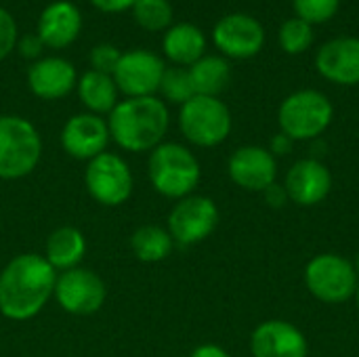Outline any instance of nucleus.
Instances as JSON below:
<instances>
[{
    "label": "nucleus",
    "mask_w": 359,
    "mask_h": 357,
    "mask_svg": "<svg viewBox=\"0 0 359 357\" xmlns=\"http://www.w3.org/2000/svg\"><path fill=\"white\" fill-rule=\"evenodd\" d=\"M57 271L42 255L13 257L0 271V314L11 322L36 318L55 295Z\"/></svg>",
    "instance_id": "nucleus-1"
},
{
    "label": "nucleus",
    "mask_w": 359,
    "mask_h": 357,
    "mask_svg": "<svg viewBox=\"0 0 359 357\" xmlns=\"http://www.w3.org/2000/svg\"><path fill=\"white\" fill-rule=\"evenodd\" d=\"M111 141L130 154H145L164 143L170 126L168 105L160 97H126L107 116Z\"/></svg>",
    "instance_id": "nucleus-2"
},
{
    "label": "nucleus",
    "mask_w": 359,
    "mask_h": 357,
    "mask_svg": "<svg viewBox=\"0 0 359 357\" xmlns=\"http://www.w3.org/2000/svg\"><path fill=\"white\" fill-rule=\"evenodd\" d=\"M147 177L151 187L170 200L187 198L202 181V166L196 154L177 141H164L149 151Z\"/></svg>",
    "instance_id": "nucleus-3"
},
{
    "label": "nucleus",
    "mask_w": 359,
    "mask_h": 357,
    "mask_svg": "<svg viewBox=\"0 0 359 357\" xmlns=\"http://www.w3.org/2000/svg\"><path fill=\"white\" fill-rule=\"evenodd\" d=\"M42 158L38 128L21 116H0V179L17 181L32 175Z\"/></svg>",
    "instance_id": "nucleus-4"
},
{
    "label": "nucleus",
    "mask_w": 359,
    "mask_h": 357,
    "mask_svg": "<svg viewBox=\"0 0 359 357\" xmlns=\"http://www.w3.org/2000/svg\"><path fill=\"white\" fill-rule=\"evenodd\" d=\"M334 107L332 101L313 88L290 93L278 109L280 133L297 141H313L322 137L332 124Z\"/></svg>",
    "instance_id": "nucleus-5"
},
{
    "label": "nucleus",
    "mask_w": 359,
    "mask_h": 357,
    "mask_svg": "<svg viewBox=\"0 0 359 357\" xmlns=\"http://www.w3.org/2000/svg\"><path fill=\"white\" fill-rule=\"evenodd\" d=\"M177 120L185 141L204 149L225 143L233 128L231 112L221 97L194 95L179 107Z\"/></svg>",
    "instance_id": "nucleus-6"
},
{
    "label": "nucleus",
    "mask_w": 359,
    "mask_h": 357,
    "mask_svg": "<svg viewBox=\"0 0 359 357\" xmlns=\"http://www.w3.org/2000/svg\"><path fill=\"white\" fill-rule=\"evenodd\" d=\"M309 295L326 305H341L353 299L359 284V276L353 261L339 252L316 255L303 271Z\"/></svg>",
    "instance_id": "nucleus-7"
},
{
    "label": "nucleus",
    "mask_w": 359,
    "mask_h": 357,
    "mask_svg": "<svg viewBox=\"0 0 359 357\" xmlns=\"http://www.w3.org/2000/svg\"><path fill=\"white\" fill-rule=\"evenodd\" d=\"M84 187L97 204L105 208H116L130 200L135 191V177L122 156L103 151L86 162Z\"/></svg>",
    "instance_id": "nucleus-8"
},
{
    "label": "nucleus",
    "mask_w": 359,
    "mask_h": 357,
    "mask_svg": "<svg viewBox=\"0 0 359 357\" xmlns=\"http://www.w3.org/2000/svg\"><path fill=\"white\" fill-rule=\"evenodd\" d=\"M221 213L212 198L191 194L177 200L168 213V234L179 246H194L208 240L219 227Z\"/></svg>",
    "instance_id": "nucleus-9"
},
{
    "label": "nucleus",
    "mask_w": 359,
    "mask_h": 357,
    "mask_svg": "<svg viewBox=\"0 0 359 357\" xmlns=\"http://www.w3.org/2000/svg\"><path fill=\"white\" fill-rule=\"evenodd\" d=\"M107 297L105 282L93 269L74 267L61 271L55 282L53 299L59 307L72 316H93L97 314Z\"/></svg>",
    "instance_id": "nucleus-10"
},
{
    "label": "nucleus",
    "mask_w": 359,
    "mask_h": 357,
    "mask_svg": "<svg viewBox=\"0 0 359 357\" xmlns=\"http://www.w3.org/2000/svg\"><path fill=\"white\" fill-rule=\"evenodd\" d=\"M166 63L160 55L135 48L122 53L111 78L124 97H154L160 90Z\"/></svg>",
    "instance_id": "nucleus-11"
},
{
    "label": "nucleus",
    "mask_w": 359,
    "mask_h": 357,
    "mask_svg": "<svg viewBox=\"0 0 359 357\" xmlns=\"http://www.w3.org/2000/svg\"><path fill=\"white\" fill-rule=\"evenodd\" d=\"M212 42L225 59H250L265 46V27L246 13H231L212 27Z\"/></svg>",
    "instance_id": "nucleus-12"
},
{
    "label": "nucleus",
    "mask_w": 359,
    "mask_h": 357,
    "mask_svg": "<svg viewBox=\"0 0 359 357\" xmlns=\"http://www.w3.org/2000/svg\"><path fill=\"white\" fill-rule=\"evenodd\" d=\"M63 151L80 162H90L99 154L107 151V143L111 141L109 137V126L103 116L97 114H76L72 116L59 135Z\"/></svg>",
    "instance_id": "nucleus-13"
},
{
    "label": "nucleus",
    "mask_w": 359,
    "mask_h": 357,
    "mask_svg": "<svg viewBox=\"0 0 359 357\" xmlns=\"http://www.w3.org/2000/svg\"><path fill=\"white\" fill-rule=\"evenodd\" d=\"M227 175L244 191L263 194L278 181V158L267 147L244 145L229 156Z\"/></svg>",
    "instance_id": "nucleus-14"
},
{
    "label": "nucleus",
    "mask_w": 359,
    "mask_h": 357,
    "mask_svg": "<svg viewBox=\"0 0 359 357\" xmlns=\"http://www.w3.org/2000/svg\"><path fill=\"white\" fill-rule=\"evenodd\" d=\"M282 185L292 204L301 208H311L322 204L330 196L332 173L320 158H303L288 168Z\"/></svg>",
    "instance_id": "nucleus-15"
},
{
    "label": "nucleus",
    "mask_w": 359,
    "mask_h": 357,
    "mask_svg": "<svg viewBox=\"0 0 359 357\" xmlns=\"http://www.w3.org/2000/svg\"><path fill=\"white\" fill-rule=\"evenodd\" d=\"M252 357H307L305 332L288 320H265L250 335Z\"/></svg>",
    "instance_id": "nucleus-16"
},
{
    "label": "nucleus",
    "mask_w": 359,
    "mask_h": 357,
    "mask_svg": "<svg viewBox=\"0 0 359 357\" xmlns=\"http://www.w3.org/2000/svg\"><path fill=\"white\" fill-rule=\"evenodd\" d=\"M78 72L63 57H40L27 67V88L42 101H59L76 90Z\"/></svg>",
    "instance_id": "nucleus-17"
},
{
    "label": "nucleus",
    "mask_w": 359,
    "mask_h": 357,
    "mask_svg": "<svg viewBox=\"0 0 359 357\" xmlns=\"http://www.w3.org/2000/svg\"><path fill=\"white\" fill-rule=\"evenodd\" d=\"M316 67L332 84H359V38L341 36L322 44L316 55Z\"/></svg>",
    "instance_id": "nucleus-18"
},
{
    "label": "nucleus",
    "mask_w": 359,
    "mask_h": 357,
    "mask_svg": "<svg viewBox=\"0 0 359 357\" xmlns=\"http://www.w3.org/2000/svg\"><path fill=\"white\" fill-rule=\"evenodd\" d=\"M82 32V13L69 0H55L44 6L38 19V38L44 46L61 50L78 40Z\"/></svg>",
    "instance_id": "nucleus-19"
},
{
    "label": "nucleus",
    "mask_w": 359,
    "mask_h": 357,
    "mask_svg": "<svg viewBox=\"0 0 359 357\" xmlns=\"http://www.w3.org/2000/svg\"><path fill=\"white\" fill-rule=\"evenodd\" d=\"M162 50L168 61H172L177 67H189L206 53V36L204 32L189 21L172 23L164 32Z\"/></svg>",
    "instance_id": "nucleus-20"
},
{
    "label": "nucleus",
    "mask_w": 359,
    "mask_h": 357,
    "mask_svg": "<svg viewBox=\"0 0 359 357\" xmlns=\"http://www.w3.org/2000/svg\"><path fill=\"white\" fill-rule=\"evenodd\" d=\"M86 255V238L78 227L63 225L57 227L44 244V259L50 263L55 271H67L80 267Z\"/></svg>",
    "instance_id": "nucleus-21"
},
{
    "label": "nucleus",
    "mask_w": 359,
    "mask_h": 357,
    "mask_svg": "<svg viewBox=\"0 0 359 357\" xmlns=\"http://www.w3.org/2000/svg\"><path fill=\"white\" fill-rule=\"evenodd\" d=\"M76 93L80 103L88 109V114H97L103 116L118 105V86L114 82V78L109 74H101L95 69L84 72L82 76H78V84H76Z\"/></svg>",
    "instance_id": "nucleus-22"
},
{
    "label": "nucleus",
    "mask_w": 359,
    "mask_h": 357,
    "mask_svg": "<svg viewBox=\"0 0 359 357\" xmlns=\"http://www.w3.org/2000/svg\"><path fill=\"white\" fill-rule=\"evenodd\" d=\"M196 95L219 97L231 82V65L221 55H204L187 67Z\"/></svg>",
    "instance_id": "nucleus-23"
},
{
    "label": "nucleus",
    "mask_w": 359,
    "mask_h": 357,
    "mask_svg": "<svg viewBox=\"0 0 359 357\" xmlns=\"http://www.w3.org/2000/svg\"><path fill=\"white\" fill-rule=\"evenodd\" d=\"M175 240L166 227L160 225H141L130 236V248L141 263H160L172 252Z\"/></svg>",
    "instance_id": "nucleus-24"
},
{
    "label": "nucleus",
    "mask_w": 359,
    "mask_h": 357,
    "mask_svg": "<svg viewBox=\"0 0 359 357\" xmlns=\"http://www.w3.org/2000/svg\"><path fill=\"white\" fill-rule=\"evenodd\" d=\"M130 11L145 32H166L172 25V4L168 0H137Z\"/></svg>",
    "instance_id": "nucleus-25"
},
{
    "label": "nucleus",
    "mask_w": 359,
    "mask_h": 357,
    "mask_svg": "<svg viewBox=\"0 0 359 357\" xmlns=\"http://www.w3.org/2000/svg\"><path fill=\"white\" fill-rule=\"evenodd\" d=\"M162 95V101L166 103H177V105H183L187 103L196 93H194V86H191V78H189V72L187 67H166L164 76H162V82H160V90Z\"/></svg>",
    "instance_id": "nucleus-26"
},
{
    "label": "nucleus",
    "mask_w": 359,
    "mask_h": 357,
    "mask_svg": "<svg viewBox=\"0 0 359 357\" xmlns=\"http://www.w3.org/2000/svg\"><path fill=\"white\" fill-rule=\"evenodd\" d=\"M313 42V25L292 17L288 21L282 23L280 27V46L288 53V55H301L305 53Z\"/></svg>",
    "instance_id": "nucleus-27"
},
{
    "label": "nucleus",
    "mask_w": 359,
    "mask_h": 357,
    "mask_svg": "<svg viewBox=\"0 0 359 357\" xmlns=\"http://www.w3.org/2000/svg\"><path fill=\"white\" fill-rule=\"evenodd\" d=\"M297 17L316 25L332 19L341 6V0H292Z\"/></svg>",
    "instance_id": "nucleus-28"
},
{
    "label": "nucleus",
    "mask_w": 359,
    "mask_h": 357,
    "mask_svg": "<svg viewBox=\"0 0 359 357\" xmlns=\"http://www.w3.org/2000/svg\"><path fill=\"white\" fill-rule=\"evenodd\" d=\"M120 57H122V53L114 44L101 42V44L93 46V50H90V69L111 76L118 61H120Z\"/></svg>",
    "instance_id": "nucleus-29"
},
{
    "label": "nucleus",
    "mask_w": 359,
    "mask_h": 357,
    "mask_svg": "<svg viewBox=\"0 0 359 357\" xmlns=\"http://www.w3.org/2000/svg\"><path fill=\"white\" fill-rule=\"evenodd\" d=\"M17 21L4 6H0V61L6 59L17 48Z\"/></svg>",
    "instance_id": "nucleus-30"
},
{
    "label": "nucleus",
    "mask_w": 359,
    "mask_h": 357,
    "mask_svg": "<svg viewBox=\"0 0 359 357\" xmlns=\"http://www.w3.org/2000/svg\"><path fill=\"white\" fill-rule=\"evenodd\" d=\"M42 48H44V44H42V40L38 38V34H27V36H21V38H19V42H17V50L21 53V57L29 59L32 63L40 59V55H42Z\"/></svg>",
    "instance_id": "nucleus-31"
},
{
    "label": "nucleus",
    "mask_w": 359,
    "mask_h": 357,
    "mask_svg": "<svg viewBox=\"0 0 359 357\" xmlns=\"http://www.w3.org/2000/svg\"><path fill=\"white\" fill-rule=\"evenodd\" d=\"M263 196H265V202L271 206V208H284L290 200H288V194H286V189H284V185L282 183H273V185H269L265 191H263Z\"/></svg>",
    "instance_id": "nucleus-32"
},
{
    "label": "nucleus",
    "mask_w": 359,
    "mask_h": 357,
    "mask_svg": "<svg viewBox=\"0 0 359 357\" xmlns=\"http://www.w3.org/2000/svg\"><path fill=\"white\" fill-rule=\"evenodd\" d=\"M95 8H99L101 13H124V11H130L135 6L137 0H88Z\"/></svg>",
    "instance_id": "nucleus-33"
},
{
    "label": "nucleus",
    "mask_w": 359,
    "mask_h": 357,
    "mask_svg": "<svg viewBox=\"0 0 359 357\" xmlns=\"http://www.w3.org/2000/svg\"><path fill=\"white\" fill-rule=\"evenodd\" d=\"M292 145H294V141H292L290 137H286L284 133H278V135L271 137V143H269L267 149H269L276 158H282V156H288V154L292 151Z\"/></svg>",
    "instance_id": "nucleus-34"
},
{
    "label": "nucleus",
    "mask_w": 359,
    "mask_h": 357,
    "mask_svg": "<svg viewBox=\"0 0 359 357\" xmlns=\"http://www.w3.org/2000/svg\"><path fill=\"white\" fill-rule=\"evenodd\" d=\"M189 357H231L227 349H223L221 345H215V343H204V345H198Z\"/></svg>",
    "instance_id": "nucleus-35"
},
{
    "label": "nucleus",
    "mask_w": 359,
    "mask_h": 357,
    "mask_svg": "<svg viewBox=\"0 0 359 357\" xmlns=\"http://www.w3.org/2000/svg\"><path fill=\"white\" fill-rule=\"evenodd\" d=\"M353 299H355V305H358V311H359V284H358V288H355V295H353Z\"/></svg>",
    "instance_id": "nucleus-36"
},
{
    "label": "nucleus",
    "mask_w": 359,
    "mask_h": 357,
    "mask_svg": "<svg viewBox=\"0 0 359 357\" xmlns=\"http://www.w3.org/2000/svg\"><path fill=\"white\" fill-rule=\"evenodd\" d=\"M353 267H355V271H358V276H359V252L355 255V261H353Z\"/></svg>",
    "instance_id": "nucleus-37"
}]
</instances>
